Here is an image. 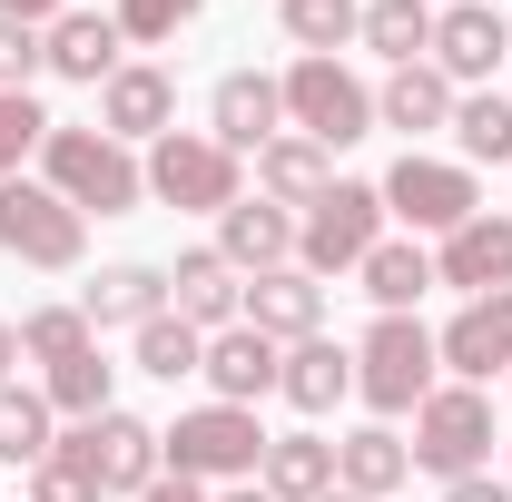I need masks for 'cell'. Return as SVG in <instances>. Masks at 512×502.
<instances>
[{
  "label": "cell",
  "instance_id": "e575fe53",
  "mask_svg": "<svg viewBox=\"0 0 512 502\" xmlns=\"http://www.w3.org/2000/svg\"><path fill=\"white\" fill-rule=\"evenodd\" d=\"M50 128H60V119H50L30 89H0V178H20V168L50 148Z\"/></svg>",
  "mask_w": 512,
  "mask_h": 502
},
{
  "label": "cell",
  "instance_id": "52a82bcc",
  "mask_svg": "<svg viewBox=\"0 0 512 502\" xmlns=\"http://www.w3.org/2000/svg\"><path fill=\"white\" fill-rule=\"evenodd\" d=\"M0 256L40 266V276H69L89 256V217L69 207L50 178H0Z\"/></svg>",
  "mask_w": 512,
  "mask_h": 502
},
{
  "label": "cell",
  "instance_id": "d590c367",
  "mask_svg": "<svg viewBox=\"0 0 512 502\" xmlns=\"http://www.w3.org/2000/svg\"><path fill=\"white\" fill-rule=\"evenodd\" d=\"M197 10H207V0H119L109 20H119L128 50H158V40H178V30H188Z\"/></svg>",
  "mask_w": 512,
  "mask_h": 502
},
{
  "label": "cell",
  "instance_id": "b9f144b4",
  "mask_svg": "<svg viewBox=\"0 0 512 502\" xmlns=\"http://www.w3.org/2000/svg\"><path fill=\"white\" fill-rule=\"evenodd\" d=\"M10 365H30V355H20V325L0 315V384H10Z\"/></svg>",
  "mask_w": 512,
  "mask_h": 502
},
{
  "label": "cell",
  "instance_id": "bcb514c9",
  "mask_svg": "<svg viewBox=\"0 0 512 502\" xmlns=\"http://www.w3.org/2000/svg\"><path fill=\"white\" fill-rule=\"evenodd\" d=\"M503 483H512V473H503Z\"/></svg>",
  "mask_w": 512,
  "mask_h": 502
},
{
  "label": "cell",
  "instance_id": "4fadbf2b",
  "mask_svg": "<svg viewBox=\"0 0 512 502\" xmlns=\"http://www.w3.org/2000/svg\"><path fill=\"white\" fill-rule=\"evenodd\" d=\"M207 138L237 148V158H256L266 138H286V89H276L266 69H227V79L207 89Z\"/></svg>",
  "mask_w": 512,
  "mask_h": 502
},
{
  "label": "cell",
  "instance_id": "f35d334b",
  "mask_svg": "<svg viewBox=\"0 0 512 502\" xmlns=\"http://www.w3.org/2000/svg\"><path fill=\"white\" fill-rule=\"evenodd\" d=\"M444 502H512V483H493V473H463V483H444Z\"/></svg>",
  "mask_w": 512,
  "mask_h": 502
},
{
  "label": "cell",
  "instance_id": "ac0fdd59",
  "mask_svg": "<svg viewBox=\"0 0 512 502\" xmlns=\"http://www.w3.org/2000/svg\"><path fill=\"white\" fill-rule=\"evenodd\" d=\"M119 20L109 10H60L50 30H40V69H60V79H79V89H109L119 79Z\"/></svg>",
  "mask_w": 512,
  "mask_h": 502
},
{
  "label": "cell",
  "instance_id": "e0dca14e",
  "mask_svg": "<svg viewBox=\"0 0 512 502\" xmlns=\"http://www.w3.org/2000/svg\"><path fill=\"white\" fill-rule=\"evenodd\" d=\"M237 325L276 335V345L325 335V276H306V266H266V276H247V315H237Z\"/></svg>",
  "mask_w": 512,
  "mask_h": 502
},
{
  "label": "cell",
  "instance_id": "8d00e7d4",
  "mask_svg": "<svg viewBox=\"0 0 512 502\" xmlns=\"http://www.w3.org/2000/svg\"><path fill=\"white\" fill-rule=\"evenodd\" d=\"M30 502H109V493L89 483V463L69 443H50V463H30Z\"/></svg>",
  "mask_w": 512,
  "mask_h": 502
},
{
  "label": "cell",
  "instance_id": "9a60e30c",
  "mask_svg": "<svg viewBox=\"0 0 512 502\" xmlns=\"http://www.w3.org/2000/svg\"><path fill=\"white\" fill-rule=\"evenodd\" d=\"M434 355L453 365V384H512V296H463L444 335H434Z\"/></svg>",
  "mask_w": 512,
  "mask_h": 502
},
{
  "label": "cell",
  "instance_id": "ee69618b",
  "mask_svg": "<svg viewBox=\"0 0 512 502\" xmlns=\"http://www.w3.org/2000/svg\"><path fill=\"white\" fill-rule=\"evenodd\" d=\"M316 502H365V493H345V483H335V493H316Z\"/></svg>",
  "mask_w": 512,
  "mask_h": 502
},
{
  "label": "cell",
  "instance_id": "f6af8a7d",
  "mask_svg": "<svg viewBox=\"0 0 512 502\" xmlns=\"http://www.w3.org/2000/svg\"><path fill=\"white\" fill-rule=\"evenodd\" d=\"M434 10H444V0H434Z\"/></svg>",
  "mask_w": 512,
  "mask_h": 502
},
{
  "label": "cell",
  "instance_id": "30bf717a",
  "mask_svg": "<svg viewBox=\"0 0 512 502\" xmlns=\"http://www.w3.org/2000/svg\"><path fill=\"white\" fill-rule=\"evenodd\" d=\"M60 443L79 453V463H89V483H99L109 502H138L148 483H158V473H168V453H158V424H138L128 404H109L99 424H69Z\"/></svg>",
  "mask_w": 512,
  "mask_h": 502
},
{
  "label": "cell",
  "instance_id": "cb8c5ba5",
  "mask_svg": "<svg viewBox=\"0 0 512 502\" xmlns=\"http://www.w3.org/2000/svg\"><path fill=\"white\" fill-rule=\"evenodd\" d=\"M453 89L434 60H414V69H384V89H375V128H404V138H434V128H453Z\"/></svg>",
  "mask_w": 512,
  "mask_h": 502
},
{
  "label": "cell",
  "instance_id": "8992f818",
  "mask_svg": "<svg viewBox=\"0 0 512 502\" xmlns=\"http://www.w3.org/2000/svg\"><path fill=\"white\" fill-rule=\"evenodd\" d=\"M375 188H384V217H394L404 237H434V247H444L463 217H483V178H473L463 158H424V148H404Z\"/></svg>",
  "mask_w": 512,
  "mask_h": 502
},
{
  "label": "cell",
  "instance_id": "60d3db41",
  "mask_svg": "<svg viewBox=\"0 0 512 502\" xmlns=\"http://www.w3.org/2000/svg\"><path fill=\"white\" fill-rule=\"evenodd\" d=\"M138 502H207V483H188V473H158V483H148Z\"/></svg>",
  "mask_w": 512,
  "mask_h": 502
},
{
  "label": "cell",
  "instance_id": "277c9868",
  "mask_svg": "<svg viewBox=\"0 0 512 502\" xmlns=\"http://www.w3.org/2000/svg\"><path fill=\"white\" fill-rule=\"evenodd\" d=\"M158 453H168V473H188V483H256V453H266V424H256V404H188L168 434H158Z\"/></svg>",
  "mask_w": 512,
  "mask_h": 502
},
{
  "label": "cell",
  "instance_id": "8fae6325",
  "mask_svg": "<svg viewBox=\"0 0 512 502\" xmlns=\"http://www.w3.org/2000/svg\"><path fill=\"white\" fill-rule=\"evenodd\" d=\"M424 60L444 69L453 89H483V79L512 60L503 10H493V0H444V10H434V50H424Z\"/></svg>",
  "mask_w": 512,
  "mask_h": 502
},
{
  "label": "cell",
  "instance_id": "74e56055",
  "mask_svg": "<svg viewBox=\"0 0 512 502\" xmlns=\"http://www.w3.org/2000/svg\"><path fill=\"white\" fill-rule=\"evenodd\" d=\"M30 69H40V30L30 20H0V89H30Z\"/></svg>",
  "mask_w": 512,
  "mask_h": 502
},
{
  "label": "cell",
  "instance_id": "f546056e",
  "mask_svg": "<svg viewBox=\"0 0 512 502\" xmlns=\"http://www.w3.org/2000/svg\"><path fill=\"white\" fill-rule=\"evenodd\" d=\"M128 365H138V375H158V384H188L197 365H207V335H197L188 315H148V325L128 335Z\"/></svg>",
  "mask_w": 512,
  "mask_h": 502
},
{
  "label": "cell",
  "instance_id": "484cf974",
  "mask_svg": "<svg viewBox=\"0 0 512 502\" xmlns=\"http://www.w3.org/2000/svg\"><path fill=\"white\" fill-rule=\"evenodd\" d=\"M256 483H266L276 502H316V493H335V443H325V434H266Z\"/></svg>",
  "mask_w": 512,
  "mask_h": 502
},
{
  "label": "cell",
  "instance_id": "5b68a950",
  "mask_svg": "<svg viewBox=\"0 0 512 502\" xmlns=\"http://www.w3.org/2000/svg\"><path fill=\"white\" fill-rule=\"evenodd\" d=\"M384 227H394V217H384L375 178H335V188L296 217V266H306V276H355V266L384 247Z\"/></svg>",
  "mask_w": 512,
  "mask_h": 502
},
{
  "label": "cell",
  "instance_id": "83f0119b",
  "mask_svg": "<svg viewBox=\"0 0 512 502\" xmlns=\"http://www.w3.org/2000/svg\"><path fill=\"white\" fill-rule=\"evenodd\" d=\"M453 148H463V168H512V89H463Z\"/></svg>",
  "mask_w": 512,
  "mask_h": 502
},
{
  "label": "cell",
  "instance_id": "ab89813d",
  "mask_svg": "<svg viewBox=\"0 0 512 502\" xmlns=\"http://www.w3.org/2000/svg\"><path fill=\"white\" fill-rule=\"evenodd\" d=\"M60 10H79V0H0V20H30V30H50Z\"/></svg>",
  "mask_w": 512,
  "mask_h": 502
},
{
  "label": "cell",
  "instance_id": "6da1fadb",
  "mask_svg": "<svg viewBox=\"0 0 512 502\" xmlns=\"http://www.w3.org/2000/svg\"><path fill=\"white\" fill-rule=\"evenodd\" d=\"M40 178H50L79 217H128V207H148V168H138V148H119L109 128H50Z\"/></svg>",
  "mask_w": 512,
  "mask_h": 502
},
{
  "label": "cell",
  "instance_id": "5bb4252c",
  "mask_svg": "<svg viewBox=\"0 0 512 502\" xmlns=\"http://www.w3.org/2000/svg\"><path fill=\"white\" fill-rule=\"evenodd\" d=\"M434 286H463V296H512V217H503V207L463 217L444 247H434Z\"/></svg>",
  "mask_w": 512,
  "mask_h": 502
},
{
  "label": "cell",
  "instance_id": "f1b7e54d",
  "mask_svg": "<svg viewBox=\"0 0 512 502\" xmlns=\"http://www.w3.org/2000/svg\"><path fill=\"white\" fill-rule=\"evenodd\" d=\"M50 443H60V414H50V394L40 384H0V463H50Z\"/></svg>",
  "mask_w": 512,
  "mask_h": 502
},
{
  "label": "cell",
  "instance_id": "2e32d148",
  "mask_svg": "<svg viewBox=\"0 0 512 502\" xmlns=\"http://www.w3.org/2000/svg\"><path fill=\"white\" fill-rule=\"evenodd\" d=\"M168 315H188L197 335H227V325L247 315V276H237L217 247H188L178 266H168Z\"/></svg>",
  "mask_w": 512,
  "mask_h": 502
},
{
  "label": "cell",
  "instance_id": "7c38bea8",
  "mask_svg": "<svg viewBox=\"0 0 512 502\" xmlns=\"http://www.w3.org/2000/svg\"><path fill=\"white\" fill-rule=\"evenodd\" d=\"M99 128H109L119 148H158V138L178 128V79L158 60H119V79L99 89Z\"/></svg>",
  "mask_w": 512,
  "mask_h": 502
},
{
  "label": "cell",
  "instance_id": "7a4b0ae2",
  "mask_svg": "<svg viewBox=\"0 0 512 502\" xmlns=\"http://www.w3.org/2000/svg\"><path fill=\"white\" fill-rule=\"evenodd\" d=\"M434 384H444L434 325H414V315H375V325L355 335V394H365V414H375V424L414 414Z\"/></svg>",
  "mask_w": 512,
  "mask_h": 502
},
{
  "label": "cell",
  "instance_id": "d6a6232c",
  "mask_svg": "<svg viewBox=\"0 0 512 502\" xmlns=\"http://www.w3.org/2000/svg\"><path fill=\"white\" fill-rule=\"evenodd\" d=\"M109 375H119V365L89 345V355L50 365V375H40V394H50V414H69V424H99V414H109Z\"/></svg>",
  "mask_w": 512,
  "mask_h": 502
},
{
  "label": "cell",
  "instance_id": "ffe728a7",
  "mask_svg": "<svg viewBox=\"0 0 512 502\" xmlns=\"http://www.w3.org/2000/svg\"><path fill=\"white\" fill-rule=\"evenodd\" d=\"M276 365H286V345L276 335H256V325H227V335H207V394L217 404H266L276 394Z\"/></svg>",
  "mask_w": 512,
  "mask_h": 502
},
{
  "label": "cell",
  "instance_id": "7bdbcfd3",
  "mask_svg": "<svg viewBox=\"0 0 512 502\" xmlns=\"http://www.w3.org/2000/svg\"><path fill=\"white\" fill-rule=\"evenodd\" d=\"M207 502H276V493H266V483H217Z\"/></svg>",
  "mask_w": 512,
  "mask_h": 502
},
{
  "label": "cell",
  "instance_id": "44dd1931",
  "mask_svg": "<svg viewBox=\"0 0 512 502\" xmlns=\"http://www.w3.org/2000/svg\"><path fill=\"white\" fill-rule=\"evenodd\" d=\"M325 188H335V158H325L316 138H296V128H286V138H266V148H256V197H266V207L306 217Z\"/></svg>",
  "mask_w": 512,
  "mask_h": 502
},
{
  "label": "cell",
  "instance_id": "4dcf8cb0",
  "mask_svg": "<svg viewBox=\"0 0 512 502\" xmlns=\"http://www.w3.org/2000/svg\"><path fill=\"white\" fill-rule=\"evenodd\" d=\"M276 20H286L296 60H335V50L365 30V0H276Z\"/></svg>",
  "mask_w": 512,
  "mask_h": 502
},
{
  "label": "cell",
  "instance_id": "ba28073f",
  "mask_svg": "<svg viewBox=\"0 0 512 502\" xmlns=\"http://www.w3.org/2000/svg\"><path fill=\"white\" fill-rule=\"evenodd\" d=\"M493 384H434L424 404H414V473H483V453H493Z\"/></svg>",
  "mask_w": 512,
  "mask_h": 502
},
{
  "label": "cell",
  "instance_id": "4316f807",
  "mask_svg": "<svg viewBox=\"0 0 512 502\" xmlns=\"http://www.w3.org/2000/svg\"><path fill=\"white\" fill-rule=\"evenodd\" d=\"M355 286L375 296V315H414L434 296V247H414V237H384L365 266H355Z\"/></svg>",
  "mask_w": 512,
  "mask_h": 502
},
{
  "label": "cell",
  "instance_id": "3957f363",
  "mask_svg": "<svg viewBox=\"0 0 512 502\" xmlns=\"http://www.w3.org/2000/svg\"><path fill=\"white\" fill-rule=\"evenodd\" d=\"M138 168H148V207H178V217H227L247 197V158L217 148L207 128H168Z\"/></svg>",
  "mask_w": 512,
  "mask_h": 502
},
{
  "label": "cell",
  "instance_id": "7402d4cb",
  "mask_svg": "<svg viewBox=\"0 0 512 502\" xmlns=\"http://www.w3.org/2000/svg\"><path fill=\"white\" fill-rule=\"evenodd\" d=\"M217 256H227L237 276L296 266V217H286V207H266V197H237V207L217 217Z\"/></svg>",
  "mask_w": 512,
  "mask_h": 502
},
{
  "label": "cell",
  "instance_id": "9c48e42d",
  "mask_svg": "<svg viewBox=\"0 0 512 502\" xmlns=\"http://www.w3.org/2000/svg\"><path fill=\"white\" fill-rule=\"evenodd\" d=\"M276 89H286V128H296V138H316L325 158H335V148H355V138H375V89H365L345 60H296Z\"/></svg>",
  "mask_w": 512,
  "mask_h": 502
},
{
  "label": "cell",
  "instance_id": "836d02e7",
  "mask_svg": "<svg viewBox=\"0 0 512 502\" xmlns=\"http://www.w3.org/2000/svg\"><path fill=\"white\" fill-rule=\"evenodd\" d=\"M89 345H99V335H89V315H79V306H30V315H20V355H30L40 375L69 365V355H89Z\"/></svg>",
  "mask_w": 512,
  "mask_h": 502
},
{
  "label": "cell",
  "instance_id": "603a6c76",
  "mask_svg": "<svg viewBox=\"0 0 512 502\" xmlns=\"http://www.w3.org/2000/svg\"><path fill=\"white\" fill-rule=\"evenodd\" d=\"M276 394H286L296 414H335V404L355 394V345H335V335H306V345H286V365H276Z\"/></svg>",
  "mask_w": 512,
  "mask_h": 502
},
{
  "label": "cell",
  "instance_id": "d6986e66",
  "mask_svg": "<svg viewBox=\"0 0 512 502\" xmlns=\"http://www.w3.org/2000/svg\"><path fill=\"white\" fill-rule=\"evenodd\" d=\"M79 315H89V335H109V325H148V315H168V266H148V256H119V266H99L89 286H79Z\"/></svg>",
  "mask_w": 512,
  "mask_h": 502
},
{
  "label": "cell",
  "instance_id": "d4e9b609",
  "mask_svg": "<svg viewBox=\"0 0 512 502\" xmlns=\"http://www.w3.org/2000/svg\"><path fill=\"white\" fill-rule=\"evenodd\" d=\"M335 483H345V493H365V502L404 493V483H414V443L394 434V424H355V434L335 443Z\"/></svg>",
  "mask_w": 512,
  "mask_h": 502
},
{
  "label": "cell",
  "instance_id": "1f68e13d",
  "mask_svg": "<svg viewBox=\"0 0 512 502\" xmlns=\"http://www.w3.org/2000/svg\"><path fill=\"white\" fill-rule=\"evenodd\" d=\"M365 50H384L394 69H414L434 50V0H365V30H355Z\"/></svg>",
  "mask_w": 512,
  "mask_h": 502
}]
</instances>
